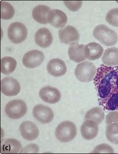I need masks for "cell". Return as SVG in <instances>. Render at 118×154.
I'll list each match as a JSON object with an SVG mask.
<instances>
[{"instance_id": "obj_1", "label": "cell", "mask_w": 118, "mask_h": 154, "mask_svg": "<svg viewBox=\"0 0 118 154\" xmlns=\"http://www.w3.org/2000/svg\"><path fill=\"white\" fill-rule=\"evenodd\" d=\"M99 105L104 110H118V66L101 65L94 78Z\"/></svg>"}, {"instance_id": "obj_2", "label": "cell", "mask_w": 118, "mask_h": 154, "mask_svg": "<svg viewBox=\"0 0 118 154\" xmlns=\"http://www.w3.org/2000/svg\"><path fill=\"white\" fill-rule=\"evenodd\" d=\"M93 36L106 47H112L117 44L118 35L116 32L105 25H99L93 30Z\"/></svg>"}, {"instance_id": "obj_3", "label": "cell", "mask_w": 118, "mask_h": 154, "mask_svg": "<svg viewBox=\"0 0 118 154\" xmlns=\"http://www.w3.org/2000/svg\"><path fill=\"white\" fill-rule=\"evenodd\" d=\"M55 134L59 141L68 143L72 141L76 136L77 128L74 123L69 121H64L57 126Z\"/></svg>"}, {"instance_id": "obj_4", "label": "cell", "mask_w": 118, "mask_h": 154, "mask_svg": "<svg viewBox=\"0 0 118 154\" xmlns=\"http://www.w3.org/2000/svg\"><path fill=\"white\" fill-rule=\"evenodd\" d=\"M97 72L96 67L92 62L84 61L77 65L75 70L76 79L83 83L93 81Z\"/></svg>"}, {"instance_id": "obj_5", "label": "cell", "mask_w": 118, "mask_h": 154, "mask_svg": "<svg viewBox=\"0 0 118 154\" xmlns=\"http://www.w3.org/2000/svg\"><path fill=\"white\" fill-rule=\"evenodd\" d=\"M105 135L107 140L114 144H118V111H112L105 117Z\"/></svg>"}, {"instance_id": "obj_6", "label": "cell", "mask_w": 118, "mask_h": 154, "mask_svg": "<svg viewBox=\"0 0 118 154\" xmlns=\"http://www.w3.org/2000/svg\"><path fill=\"white\" fill-rule=\"evenodd\" d=\"M28 111L26 104L21 99L9 101L4 108L6 115L12 119H19L24 117Z\"/></svg>"}, {"instance_id": "obj_7", "label": "cell", "mask_w": 118, "mask_h": 154, "mask_svg": "<svg viewBox=\"0 0 118 154\" xmlns=\"http://www.w3.org/2000/svg\"><path fill=\"white\" fill-rule=\"evenodd\" d=\"M7 34L12 43L19 44L24 42L28 37V30L22 23L13 22L9 25Z\"/></svg>"}, {"instance_id": "obj_8", "label": "cell", "mask_w": 118, "mask_h": 154, "mask_svg": "<svg viewBox=\"0 0 118 154\" xmlns=\"http://www.w3.org/2000/svg\"><path fill=\"white\" fill-rule=\"evenodd\" d=\"M58 37L61 43L66 45H74L80 41V34L75 27L67 25L58 30Z\"/></svg>"}, {"instance_id": "obj_9", "label": "cell", "mask_w": 118, "mask_h": 154, "mask_svg": "<svg viewBox=\"0 0 118 154\" xmlns=\"http://www.w3.org/2000/svg\"><path fill=\"white\" fill-rule=\"evenodd\" d=\"M44 59V54L42 51L39 50H32L25 54L22 62L23 65L28 69H35L42 65Z\"/></svg>"}, {"instance_id": "obj_10", "label": "cell", "mask_w": 118, "mask_h": 154, "mask_svg": "<svg viewBox=\"0 0 118 154\" xmlns=\"http://www.w3.org/2000/svg\"><path fill=\"white\" fill-rule=\"evenodd\" d=\"M1 91L8 97L17 96L21 91L20 83L15 78L6 77L1 81Z\"/></svg>"}, {"instance_id": "obj_11", "label": "cell", "mask_w": 118, "mask_h": 154, "mask_svg": "<svg viewBox=\"0 0 118 154\" xmlns=\"http://www.w3.org/2000/svg\"><path fill=\"white\" fill-rule=\"evenodd\" d=\"M34 118L42 124H48L54 118V112L50 107L39 104L35 105L33 109Z\"/></svg>"}, {"instance_id": "obj_12", "label": "cell", "mask_w": 118, "mask_h": 154, "mask_svg": "<svg viewBox=\"0 0 118 154\" xmlns=\"http://www.w3.org/2000/svg\"><path fill=\"white\" fill-rule=\"evenodd\" d=\"M39 97L45 103L49 104H56L61 99V93L55 87L46 86L40 88Z\"/></svg>"}, {"instance_id": "obj_13", "label": "cell", "mask_w": 118, "mask_h": 154, "mask_svg": "<svg viewBox=\"0 0 118 154\" xmlns=\"http://www.w3.org/2000/svg\"><path fill=\"white\" fill-rule=\"evenodd\" d=\"M67 21V15L59 9H52L48 14V23L55 28H63L66 25Z\"/></svg>"}, {"instance_id": "obj_14", "label": "cell", "mask_w": 118, "mask_h": 154, "mask_svg": "<svg viewBox=\"0 0 118 154\" xmlns=\"http://www.w3.org/2000/svg\"><path fill=\"white\" fill-rule=\"evenodd\" d=\"M19 132L21 136L27 141H34L39 135V128L31 121H24L19 126Z\"/></svg>"}, {"instance_id": "obj_15", "label": "cell", "mask_w": 118, "mask_h": 154, "mask_svg": "<svg viewBox=\"0 0 118 154\" xmlns=\"http://www.w3.org/2000/svg\"><path fill=\"white\" fill-rule=\"evenodd\" d=\"M47 71L51 75L59 78L66 74L67 66L61 59L53 58L48 63Z\"/></svg>"}, {"instance_id": "obj_16", "label": "cell", "mask_w": 118, "mask_h": 154, "mask_svg": "<svg viewBox=\"0 0 118 154\" xmlns=\"http://www.w3.org/2000/svg\"><path fill=\"white\" fill-rule=\"evenodd\" d=\"M98 124L93 120H85L80 128L82 137L86 140H92L96 137L99 132Z\"/></svg>"}, {"instance_id": "obj_17", "label": "cell", "mask_w": 118, "mask_h": 154, "mask_svg": "<svg viewBox=\"0 0 118 154\" xmlns=\"http://www.w3.org/2000/svg\"><path fill=\"white\" fill-rule=\"evenodd\" d=\"M35 42L39 47L46 48L51 46L53 43V35L51 31L47 28L39 29L34 36Z\"/></svg>"}, {"instance_id": "obj_18", "label": "cell", "mask_w": 118, "mask_h": 154, "mask_svg": "<svg viewBox=\"0 0 118 154\" xmlns=\"http://www.w3.org/2000/svg\"><path fill=\"white\" fill-rule=\"evenodd\" d=\"M84 56L89 61H96L102 57L104 53L103 47L96 42H91L85 45Z\"/></svg>"}, {"instance_id": "obj_19", "label": "cell", "mask_w": 118, "mask_h": 154, "mask_svg": "<svg viewBox=\"0 0 118 154\" xmlns=\"http://www.w3.org/2000/svg\"><path fill=\"white\" fill-rule=\"evenodd\" d=\"M84 47L85 45L78 43L71 45L68 48V56L70 60L76 63L85 61L87 59L84 56Z\"/></svg>"}, {"instance_id": "obj_20", "label": "cell", "mask_w": 118, "mask_h": 154, "mask_svg": "<svg viewBox=\"0 0 118 154\" xmlns=\"http://www.w3.org/2000/svg\"><path fill=\"white\" fill-rule=\"evenodd\" d=\"M52 9L46 5H39L36 6L32 11V17L35 21L40 24L46 25L48 23V16Z\"/></svg>"}, {"instance_id": "obj_21", "label": "cell", "mask_w": 118, "mask_h": 154, "mask_svg": "<svg viewBox=\"0 0 118 154\" xmlns=\"http://www.w3.org/2000/svg\"><path fill=\"white\" fill-rule=\"evenodd\" d=\"M103 65L107 66H118V48L110 47L107 48L102 57Z\"/></svg>"}, {"instance_id": "obj_22", "label": "cell", "mask_w": 118, "mask_h": 154, "mask_svg": "<svg viewBox=\"0 0 118 154\" xmlns=\"http://www.w3.org/2000/svg\"><path fill=\"white\" fill-rule=\"evenodd\" d=\"M21 143L15 139H6L1 142V153H19L22 150Z\"/></svg>"}, {"instance_id": "obj_23", "label": "cell", "mask_w": 118, "mask_h": 154, "mask_svg": "<svg viewBox=\"0 0 118 154\" xmlns=\"http://www.w3.org/2000/svg\"><path fill=\"white\" fill-rule=\"evenodd\" d=\"M17 61L14 58L6 56L1 60V72L4 75H10L16 69Z\"/></svg>"}, {"instance_id": "obj_24", "label": "cell", "mask_w": 118, "mask_h": 154, "mask_svg": "<svg viewBox=\"0 0 118 154\" xmlns=\"http://www.w3.org/2000/svg\"><path fill=\"white\" fill-rule=\"evenodd\" d=\"M105 119V113L102 108L98 106H95L90 108L85 113L84 116V120H93L99 125L102 123Z\"/></svg>"}, {"instance_id": "obj_25", "label": "cell", "mask_w": 118, "mask_h": 154, "mask_svg": "<svg viewBox=\"0 0 118 154\" xmlns=\"http://www.w3.org/2000/svg\"><path fill=\"white\" fill-rule=\"evenodd\" d=\"M1 19L8 20L14 16L15 10L10 3L7 2H1Z\"/></svg>"}, {"instance_id": "obj_26", "label": "cell", "mask_w": 118, "mask_h": 154, "mask_svg": "<svg viewBox=\"0 0 118 154\" xmlns=\"http://www.w3.org/2000/svg\"><path fill=\"white\" fill-rule=\"evenodd\" d=\"M105 20L109 25L118 27V8L111 9L108 11L107 13Z\"/></svg>"}, {"instance_id": "obj_27", "label": "cell", "mask_w": 118, "mask_h": 154, "mask_svg": "<svg viewBox=\"0 0 118 154\" xmlns=\"http://www.w3.org/2000/svg\"><path fill=\"white\" fill-rule=\"evenodd\" d=\"M94 153H114V150L111 145L107 143L100 144L96 146L94 148V150L91 152Z\"/></svg>"}, {"instance_id": "obj_28", "label": "cell", "mask_w": 118, "mask_h": 154, "mask_svg": "<svg viewBox=\"0 0 118 154\" xmlns=\"http://www.w3.org/2000/svg\"><path fill=\"white\" fill-rule=\"evenodd\" d=\"M63 3L70 11L76 12L80 10L83 3L82 2H64Z\"/></svg>"}, {"instance_id": "obj_29", "label": "cell", "mask_w": 118, "mask_h": 154, "mask_svg": "<svg viewBox=\"0 0 118 154\" xmlns=\"http://www.w3.org/2000/svg\"><path fill=\"white\" fill-rule=\"evenodd\" d=\"M39 147L36 144H30L28 145L25 146L22 149L20 153H39Z\"/></svg>"}]
</instances>
